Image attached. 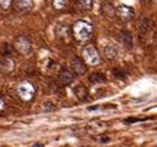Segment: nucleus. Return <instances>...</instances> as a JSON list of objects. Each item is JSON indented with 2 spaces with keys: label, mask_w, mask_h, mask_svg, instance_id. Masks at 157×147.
<instances>
[{
  "label": "nucleus",
  "mask_w": 157,
  "mask_h": 147,
  "mask_svg": "<svg viewBox=\"0 0 157 147\" xmlns=\"http://www.w3.org/2000/svg\"><path fill=\"white\" fill-rule=\"evenodd\" d=\"M94 0H78V6L84 11H89L93 8Z\"/></svg>",
  "instance_id": "nucleus-16"
},
{
  "label": "nucleus",
  "mask_w": 157,
  "mask_h": 147,
  "mask_svg": "<svg viewBox=\"0 0 157 147\" xmlns=\"http://www.w3.org/2000/svg\"><path fill=\"white\" fill-rule=\"evenodd\" d=\"M120 42L124 45L125 48L131 50L132 48V36L130 35V32L128 31H121L120 32Z\"/></svg>",
  "instance_id": "nucleus-13"
},
{
  "label": "nucleus",
  "mask_w": 157,
  "mask_h": 147,
  "mask_svg": "<svg viewBox=\"0 0 157 147\" xmlns=\"http://www.w3.org/2000/svg\"><path fill=\"white\" fill-rule=\"evenodd\" d=\"M71 66V70L74 73L75 76H83L87 72V63L81 59L79 57H73L69 62Z\"/></svg>",
  "instance_id": "nucleus-5"
},
{
  "label": "nucleus",
  "mask_w": 157,
  "mask_h": 147,
  "mask_svg": "<svg viewBox=\"0 0 157 147\" xmlns=\"http://www.w3.org/2000/svg\"><path fill=\"white\" fill-rule=\"evenodd\" d=\"M109 141H110V138H109V137H103V138H100V140H99V142H100V143H105V142H109Z\"/></svg>",
  "instance_id": "nucleus-20"
},
{
  "label": "nucleus",
  "mask_w": 157,
  "mask_h": 147,
  "mask_svg": "<svg viewBox=\"0 0 157 147\" xmlns=\"http://www.w3.org/2000/svg\"><path fill=\"white\" fill-rule=\"evenodd\" d=\"M4 107H5V101L2 96H0V109H4Z\"/></svg>",
  "instance_id": "nucleus-19"
},
{
  "label": "nucleus",
  "mask_w": 157,
  "mask_h": 147,
  "mask_svg": "<svg viewBox=\"0 0 157 147\" xmlns=\"http://www.w3.org/2000/svg\"><path fill=\"white\" fill-rule=\"evenodd\" d=\"M67 5V0H52V6L56 10H62Z\"/></svg>",
  "instance_id": "nucleus-17"
},
{
  "label": "nucleus",
  "mask_w": 157,
  "mask_h": 147,
  "mask_svg": "<svg viewBox=\"0 0 157 147\" xmlns=\"http://www.w3.org/2000/svg\"><path fill=\"white\" fill-rule=\"evenodd\" d=\"M100 10H101V14H103L105 17H108V19H114V17L116 16V9H115L109 2H104V3L101 4Z\"/></svg>",
  "instance_id": "nucleus-10"
},
{
  "label": "nucleus",
  "mask_w": 157,
  "mask_h": 147,
  "mask_svg": "<svg viewBox=\"0 0 157 147\" xmlns=\"http://www.w3.org/2000/svg\"><path fill=\"white\" fill-rule=\"evenodd\" d=\"M74 94H75V96L79 99L81 101H84V100L88 99V90H87V88H86L84 85H82V84L74 88Z\"/></svg>",
  "instance_id": "nucleus-14"
},
{
  "label": "nucleus",
  "mask_w": 157,
  "mask_h": 147,
  "mask_svg": "<svg viewBox=\"0 0 157 147\" xmlns=\"http://www.w3.org/2000/svg\"><path fill=\"white\" fill-rule=\"evenodd\" d=\"M82 57H83V61L88 66H98L100 63V56H99L97 48L94 46H92V45H89V46L83 48Z\"/></svg>",
  "instance_id": "nucleus-2"
},
{
  "label": "nucleus",
  "mask_w": 157,
  "mask_h": 147,
  "mask_svg": "<svg viewBox=\"0 0 157 147\" xmlns=\"http://www.w3.org/2000/svg\"><path fill=\"white\" fill-rule=\"evenodd\" d=\"M71 31H72V28L68 27V26L64 25V24H58V25L55 27V35H56L57 39H67Z\"/></svg>",
  "instance_id": "nucleus-11"
},
{
  "label": "nucleus",
  "mask_w": 157,
  "mask_h": 147,
  "mask_svg": "<svg viewBox=\"0 0 157 147\" xmlns=\"http://www.w3.org/2000/svg\"><path fill=\"white\" fill-rule=\"evenodd\" d=\"M89 81L93 84H99V83H104L106 81V77L103 74V73H93V74L89 77Z\"/></svg>",
  "instance_id": "nucleus-15"
},
{
  "label": "nucleus",
  "mask_w": 157,
  "mask_h": 147,
  "mask_svg": "<svg viewBox=\"0 0 157 147\" xmlns=\"http://www.w3.org/2000/svg\"><path fill=\"white\" fill-rule=\"evenodd\" d=\"M15 69V62L13 58L5 56L4 58L0 59V70L4 73H10Z\"/></svg>",
  "instance_id": "nucleus-7"
},
{
  "label": "nucleus",
  "mask_w": 157,
  "mask_h": 147,
  "mask_svg": "<svg viewBox=\"0 0 157 147\" xmlns=\"http://www.w3.org/2000/svg\"><path fill=\"white\" fill-rule=\"evenodd\" d=\"M104 55L108 59H116L117 57H119V50H117V47L115 45L109 43L104 48Z\"/></svg>",
  "instance_id": "nucleus-12"
},
{
  "label": "nucleus",
  "mask_w": 157,
  "mask_h": 147,
  "mask_svg": "<svg viewBox=\"0 0 157 147\" xmlns=\"http://www.w3.org/2000/svg\"><path fill=\"white\" fill-rule=\"evenodd\" d=\"M33 6L32 0H15V10L19 13H25L31 10Z\"/></svg>",
  "instance_id": "nucleus-9"
},
{
  "label": "nucleus",
  "mask_w": 157,
  "mask_h": 147,
  "mask_svg": "<svg viewBox=\"0 0 157 147\" xmlns=\"http://www.w3.org/2000/svg\"><path fill=\"white\" fill-rule=\"evenodd\" d=\"M14 48H15L20 55L27 56V55H30L31 51H32V43H31V41L26 37V36H19V37L15 40V42H14Z\"/></svg>",
  "instance_id": "nucleus-4"
},
{
  "label": "nucleus",
  "mask_w": 157,
  "mask_h": 147,
  "mask_svg": "<svg viewBox=\"0 0 157 147\" xmlns=\"http://www.w3.org/2000/svg\"><path fill=\"white\" fill-rule=\"evenodd\" d=\"M74 78H75V74L71 70V69H62L61 72H59V77H58V79H59V82L63 84V85H67V84H69V83H72L73 81H74Z\"/></svg>",
  "instance_id": "nucleus-8"
},
{
  "label": "nucleus",
  "mask_w": 157,
  "mask_h": 147,
  "mask_svg": "<svg viewBox=\"0 0 157 147\" xmlns=\"http://www.w3.org/2000/svg\"><path fill=\"white\" fill-rule=\"evenodd\" d=\"M32 146H44V145H42V143H33Z\"/></svg>",
  "instance_id": "nucleus-21"
},
{
  "label": "nucleus",
  "mask_w": 157,
  "mask_h": 147,
  "mask_svg": "<svg viewBox=\"0 0 157 147\" xmlns=\"http://www.w3.org/2000/svg\"><path fill=\"white\" fill-rule=\"evenodd\" d=\"M116 16L120 17L123 21H130L135 16V10L128 5H119L116 6Z\"/></svg>",
  "instance_id": "nucleus-6"
},
{
  "label": "nucleus",
  "mask_w": 157,
  "mask_h": 147,
  "mask_svg": "<svg viewBox=\"0 0 157 147\" xmlns=\"http://www.w3.org/2000/svg\"><path fill=\"white\" fill-rule=\"evenodd\" d=\"M35 93H36V88L35 85L29 82V81H24L21 82L19 85H17V94L19 96L25 100V101H29L31 100L33 96H35Z\"/></svg>",
  "instance_id": "nucleus-3"
},
{
  "label": "nucleus",
  "mask_w": 157,
  "mask_h": 147,
  "mask_svg": "<svg viewBox=\"0 0 157 147\" xmlns=\"http://www.w3.org/2000/svg\"><path fill=\"white\" fill-rule=\"evenodd\" d=\"M13 4V0H0V8L2 9H9Z\"/></svg>",
  "instance_id": "nucleus-18"
},
{
  "label": "nucleus",
  "mask_w": 157,
  "mask_h": 147,
  "mask_svg": "<svg viewBox=\"0 0 157 147\" xmlns=\"http://www.w3.org/2000/svg\"><path fill=\"white\" fill-rule=\"evenodd\" d=\"M72 35L79 42L88 41L93 36V25L86 20H78L72 26Z\"/></svg>",
  "instance_id": "nucleus-1"
}]
</instances>
